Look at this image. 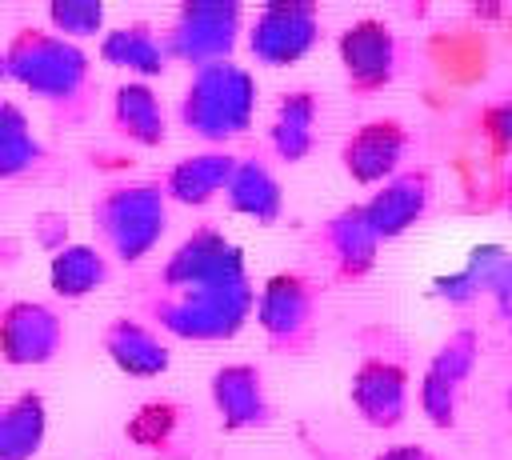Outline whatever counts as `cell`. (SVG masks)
<instances>
[{
	"label": "cell",
	"mask_w": 512,
	"mask_h": 460,
	"mask_svg": "<svg viewBox=\"0 0 512 460\" xmlns=\"http://www.w3.org/2000/svg\"><path fill=\"white\" fill-rule=\"evenodd\" d=\"M252 308L256 284L248 276L244 252L212 224L192 228L140 284V312L148 316V328L172 340H232L252 320Z\"/></svg>",
	"instance_id": "6da1fadb"
},
{
	"label": "cell",
	"mask_w": 512,
	"mask_h": 460,
	"mask_svg": "<svg viewBox=\"0 0 512 460\" xmlns=\"http://www.w3.org/2000/svg\"><path fill=\"white\" fill-rule=\"evenodd\" d=\"M4 80L28 88L56 124H84L96 96L92 56L40 24H20L4 44Z\"/></svg>",
	"instance_id": "7a4b0ae2"
},
{
	"label": "cell",
	"mask_w": 512,
	"mask_h": 460,
	"mask_svg": "<svg viewBox=\"0 0 512 460\" xmlns=\"http://www.w3.org/2000/svg\"><path fill=\"white\" fill-rule=\"evenodd\" d=\"M348 400L356 416L376 432H392L408 420L412 344L400 328L384 320L356 328V368L348 376Z\"/></svg>",
	"instance_id": "3957f363"
},
{
	"label": "cell",
	"mask_w": 512,
	"mask_h": 460,
	"mask_svg": "<svg viewBox=\"0 0 512 460\" xmlns=\"http://www.w3.org/2000/svg\"><path fill=\"white\" fill-rule=\"evenodd\" d=\"M256 76L236 60H216L204 68H192L180 100L176 120L188 136L224 148L228 140L244 136L256 116Z\"/></svg>",
	"instance_id": "277c9868"
},
{
	"label": "cell",
	"mask_w": 512,
	"mask_h": 460,
	"mask_svg": "<svg viewBox=\"0 0 512 460\" xmlns=\"http://www.w3.org/2000/svg\"><path fill=\"white\" fill-rule=\"evenodd\" d=\"M96 248L108 260L140 264L168 232V196L160 180H120L92 200Z\"/></svg>",
	"instance_id": "5b68a950"
},
{
	"label": "cell",
	"mask_w": 512,
	"mask_h": 460,
	"mask_svg": "<svg viewBox=\"0 0 512 460\" xmlns=\"http://www.w3.org/2000/svg\"><path fill=\"white\" fill-rule=\"evenodd\" d=\"M256 328L276 356H308L320 340V284L308 272H272L256 288Z\"/></svg>",
	"instance_id": "8992f818"
},
{
	"label": "cell",
	"mask_w": 512,
	"mask_h": 460,
	"mask_svg": "<svg viewBox=\"0 0 512 460\" xmlns=\"http://www.w3.org/2000/svg\"><path fill=\"white\" fill-rule=\"evenodd\" d=\"M240 36H244V8L236 0H184L160 28V44L168 60L188 68L232 60Z\"/></svg>",
	"instance_id": "52a82bcc"
},
{
	"label": "cell",
	"mask_w": 512,
	"mask_h": 460,
	"mask_svg": "<svg viewBox=\"0 0 512 460\" xmlns=\"http://www.w3.org/2000/svg\"><path fill=\"white\" fill-rule=\"evenodd\" d=\"M320 4L312 0H276L256 8V16L244 24V44L248 56L264 68H288L304 60L320 44Z\"/></svg>",
	"instance_id": "ba28073f"
},
{
	"label": "cell",
	"mask_w": 512,
	"mask_h": 460,
	"mask_svg": "<svg viewBox=\"0 0 512 460\" xmlns=\"http://www.w3.org/2000/svg\"><path fill=\"white\" fill-rule=\"evenodd\" d=\"M308 248L324 264L332 284H356L380 260V240L364 216V204H340L336 212H328L312 228Z\"/></svg>",
	"instance_id": "9c48e42d"
},
{
	"label": "cell",
	"mask_w": 512,
	"mask_h": 460,
	"mask_svg": "<svg viewBox=\"0 0 512 460\" xmlns=\"http://www.w3.org/2000/svg\"><path fill=\"white\" fill-rule=\"evenodd\" d=\"M336 56L344 68V84L356 96L384 92L400 72V36L380 16H360L336 36Z\"/></svg>",
	"instance_id": "30bf717a"
},
{
	"label": "cell",
	"mask_w": 512,
	"mask_h": 460,
	"mask_svg": "<svg viewBox=\"0 0 512 460\" xmlns=\"http://www.w3.org/2000/svg\"><path fill=\"white\" fill-rule=\"evenodd\" d=\"M68 324L44 300H8L0 308V360L12 368L52 364L64 352Z\"/></svg>",
	"instance_id": "8fae6325"
},
{
	"label": "cell",
	"mask_w": 512,
	"mask_h": 460,
	"mask_svg": "<svg viewBox=\"0 0 512 460\" xmlns=\"http://www.w3.org/2000/svg\"><path fill=\"white\" fill-rule=\"evenodd\" d=\"M408 148H412V132L404 120L396 116H372L364 124H356L344 144H340V168L348 180L356 184H384L392 180L404 160H408Z\"/></svg>",
	"instance_id": "7c38bea8"
},
{
	"label": "cell",
	"mask_w": 512,
	"mask_h": 460,
	"mask_svg": "<svg viewBox=\"0 0 512 460\" xmlns=\"http://www.w3.org/2000/svg\"><path fill=\"white\" fill-rule=\"evenodd\" d=\"M208 396H212V408H216L224 432H252V428H268L276 420V404L264 384V368L252 360L220 364L208 380Z\"/></svg>",
	"instance_id": "4fadbf2b"
},
{
	"label": "cell",
	"mask_w": 512,
	"mask_h": 460,
	"mask_svg": "<svg viewBox=\"0 0 512 460\" xmlns=\"http://www.w3.org/2000/svg\"><path fill=\"white\" fill-rule=\"evenodd\" d=\"M432 172L428 168H400L392 180H384L368 200H364V216L376 232L380 244L400 240L416 220H424V212L432 208Z\"/></svg>",
	"instance_id": "5bb4252c"
},
{
	"label": "cell",
	"mask_w": 512,
	"mask_h": 460,
	"mask_svg": "<svg viewBox=\"0 0 512 460\" xmlns=\"http://www.w3.org/2000/svg\"><path fill=\"white\" fill-rule=\"evenodd\" d=\"M100 348L124 376H136V380H152L172 368V348L160 340V332L128 312H120L104 324Z\"/></svg>",
	"instance_id": "9a60e30c"
},
{
	"label": "cell",
	"mask_w": 512,
	"mask_h": 460,
	"mask_svg": "<svg viewBox=\"0 0 512 460\" xmlns=\"http://www.w3.org/2000/svg\"><path fill=\"white\" fill-rule=\"evenodd\" d=\"M316 124H320V96L312 88H288L280 92L272 120H268V152L280 164H300L316 148Z\"/></svg>",
	"instance_id": "2e32d148"
},
{
	"label": "cell",
	"mask_w": 512,
	"mask_h": 460,
	"mask_svg": "<svg viewBox=\"0 0 512 460\" xmlns=\"http://www.w3.org/2000/svg\"><path fill=\"white\" fill-rule=\"evenodd\" d=\"M224 204L236 216H248L256 224H276L284 216V188H280V176L272 172L264 152L236 156L232 180L224 188Z\"/></svg>",
	"instance_id": "e0dca14e"
},
{
	"label": "cell",
	"mask_w": 512,
	"mask_h": 460,
	"mask_svg": "<svg viewBox=\"0 0 512 460\" xmlns=\"http://www.w3.org/2000/svg\"><path fill=\"white\" fill-rule=\"evenodd\" d=\"M236 168V152L228 148H208L196 156H180L168 172H164V196L168 204H184V208H204L208 200H216Z\"/></svg>",
	"instance_id": "ac0fdd59"
},
{
	"label": "cell",
	"mask_w": 512,
	"mask_h": 460,
	"mask_svg": "<svg viewBox=\"0 0 512 460\" xmlns=\"http://www.w3.org/2000/svg\"><path fill=\"white\" fill-rule=\"evenodd\" d=\"M108 120H112L116 136H124L128 144L160 148V144L168 140V112H164L156 88L144 84V80H124V84H116L112 104H108Z\"/></svg>",
	"instance_id": "d6986e66"
},
{
	"label": "cell",
	"mask_w": 512,
	"mask_h": 460,
	"mask_svg": "<svg viewBox=\"0 0 512 460\" xmlns=\"http://www.w3.org/2000/svg\"><path fill=\"white\" fill-rule=\"evenodd\" d=\"M100 60L112 64V68H124L132 72L136 80H152V76H164L168 72V52L160 44V28L148 24V20H128V24H116L100 36Z\"/></svg>",
	"instance_id": "ffe728a7"
},
{
	"label": "cell",
	"mask_w": 512,
	"mask_h": 460,
	"mask_svg": "<svg viewBox=\"0 0 512 460\" xmlns=\"http://www.w3.org/2000/svg\"><path fill=\"white\" fill-rule=\"evenodd\" d=\"M48 164H52V152L32 132L28 112L16 100L0 96V184L40 176Z\"/></svg>",
	"instance_id": "44dd1931"
},
{
	"label": "cell",
	"mask_w": 512,
	"mask_h": 460,
	"mask_svg": "<svg viewBox=\"0 0 512 460\" xmlns=\"http://www.w3.org/2000/svg\"><path fill=\"white\" fill-rule=\"evenodd\" d=\"M48 432V408L40 392H16L0 400V460H36Z\"/></svg>",
	"instance_id": "7402d4cb"
},
{
	"label": "cell",
	"mask_w": 512,
	"mask_h": 460,
	"mask_svg": "<svg viewBox=\"0 0 512 460\" xmlns=\"http://www.w3.org/2000/svg\"><path fill=\"white\" fill-rule=\"evenodd\" d=\"M112 280V260L96 244H60L52 248L48 264V284L60 300H84L96 288Z\"/></svg>",
	"instance_id": "603a6c76"
},
{
	"label": "cell",
	"mask_w": 512,
	"mask_h": 460,
	"mask_svg": "<svg viewBox=\"0 0 512 460\" xmlns=\"http://www.w3.org/2000/svg\"><path fill=\"white\" fill-rule=\"evenodd\" d=\"M476 360H480V332L472 324H460L436 344V352L428 356V368H436L456 388H464L472 380V372H476Z\"/></svg>",
	"instance_id": "cb8c5ba5"
},
{
	"label": "cell",
	"mask_w": 512,
	"mask_h": 460,
	"mask_svg": "<svg viewBox=\"0 0 512 460\" xmlns=\"http://www.w3.org/2000/svg\"><path fill=\"white\" fill-rule=\"evenodd\" d=\"M460 396H464V388H456L448 376H440L436 368L424 364L420 384H416V400H420V412L428 416L432 428H440V432H452L456 428V420H460Z\"/></svg>",
	"instance_id": "d4e9b609"
},
{
	"label": "cell",
	"mask_w": 512,
	"mask_h": 460,
	"mask_svg": "<svg viewBox=\"0 0 512 460\" xmlns=\"http://www.w3.org/2000/svg\"><path fill=\"white\" fill-rule=\"evenodd\" d=\"M48 24L56 36L80 44L92 36H104V4L100 0H52L48 4Z\"/></svg>",
	"instance_id": "484cf974"
},
{
	"label": "cell",
	"mask_w": 512,
	"mask_h": 460,
	"mask_svg": "<svg viewBox=\"0 0 512 460\" xmlns=\"http://www.w3.org/2000/svg\"><path fill=\"white\" fill-rule=\"evenodd\" d=\"M480 136L488 140V148L496 156H508L512 152V92L508 88L480 112Z\"/></svg>",
	"instance_id": "4316f807"
},
{
	"label": "cell",
	"mask_w": 512,
	"mask_h": 460,
	"mask_svg": "<svg viewBox=\"0 0 512 460\" xmlns=\"http://www.w3.org/2000/svg\"><path fill=\"white\" fill-rule=\"evenodd\" d=\"M488 296H492V308H496V320L512 332V252H508V260L500 264V272H496V280H492V288H488Z\"/></svg>",
	"instance_id": "83f0119b"
},
{
	"label": "cell",
	"mask_w": 512,
	"mask_h": 460,
	"mask_svg": "<svg viewBox=\"0 0 512 460\" xmlns=\"http://www.w3.org/2000/svg\"><path fill=\"white\" fill-rule=\"evenodd\" d=\"M372 460H448V456H440V452H432V448H424V444H388V448L376 452Z\"/></svg>",
	"instance_id": "f1b7e54d"
},
{
	"label": "cell",
	"mask_w": 512,
	"mask_h": 460,
	"mask_svg": "<svg viewBox=\"0 0 512 460\" xmlns=\"http://www.w3.org/2000/svg\"><path fill=\"white\" fill-rule=\"evenodd\" d=\"M500 208H504V216L512 220V168H508L504 180H500Z\"/></svg>",
	"instance_id": "f546056e"
},
{
	"label": "cell",
	"mask_w": 512,
	"mask_h": 460,
	"mask_svg": "<svg viewBox=\"0 0 512 460\" xmlns=\"http://www.w3.org/2000/svg\"><path fill=\"white\" fill-rule=\"evenodd\" d=\"M504 412H508V420H512V380H508V388H504Z\"/></svg>",
	"instance_id": "4dcf8cb0"
},
{
	"label": "cell",
	"mask_w": 512,
	"mask_h": 460,
	"mask_svg": "<svg viewBox=\"0 0 512 460\" xmlns=\"http://www.w3.org/2000/svg\"><path fill=\"white\" fill-rule=\"evenodd\" d=\"M0 80H4V56H0Z\"/></svg>",
	"instance_id": "1f68e13d"
},
{
	"label": "cell",
	"mask_w": 512,
	"mask_h": 460,
	"mask_svg": "<svg viewBox=\"0 0 512 460\" xmlns=\"http://www.w3.org/2000/svg\"><path fill=\"white\" fill-rule=\"evenodd\" d=\"M320 460H336V456H320Z\"/></svg>",
	"instance_id": "d6a6232c"
},
{
	"label": "cell",
	"mask_w": 512,
	"mask_h": 460,
	"mask_svg": "<svg viewBox=\"0 0 512 460\" xmlns=\"http://www.w3.org/2000/svg\"><path fill=\"white\" fill-rule=\"evenodd\" d=\"M508 92H512V80H508Z\"/></svg>",
	"instance_id": "836d02e7"
},
{
	"label": "cell",
	"mask_w": 512,
	"mask_h": 460,
	"mask_svg": "<svg viewBox=\"0 0 512 460\" xmlns=\"http://www.w3.org/2000/svg\"><path fill=\"white\" fill-rule=\"evenodd\" d=\"M108 460H116V456H108Z\"/></svg>",
	"instance_id": "e575fe53"
}]
</instances>
